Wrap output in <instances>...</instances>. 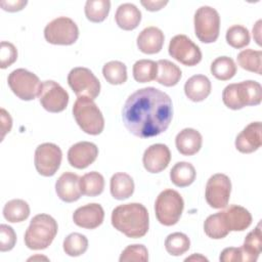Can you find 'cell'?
Masks as SVG:
<instances>
[{
  "label": "cell",
  "instance_id": "6da1fadb",
  "mask_svg": "<svg viewBox=\"0 0 262 262\" xmlns=\"http://www.w3.org/2000/svg\"><path fill=\"white\" fill-rule=\"evenodd\" d=\"M170 96L155 87L133 92L123 106L122 119L127 130L139 138L157 136L166 131L172 121Z\"/></svg>",
  "mask_w": 262,
  "mask_h": 262
},
{
  "label": "cell",
  "instance_id": "7a4b0ae2",
  "mask_svg": "<svg viewBox=\"0 0 262 262\" xmlns=\"http://www.w3.org/2000/svg\"><path fill=\"white\" fill-rule=\"evenodd\" d=\"M112 225L130 238L144 236L149 227L146 208L139 203H129L116 207L112 212Z\"/></svg>",
  "mask_w": 262,
  "mask_h": 262
},
{
  "label": "cell",
  "instance_id": "3957f363",
  "mask_svg": "<svg viewBox=\"0 0 262 262\" xmlns=\"http://www.w3.org/2000/svg\"><path fill=\"white\" fill-rule=\"evenodd\" d=\"M222 100L228 108L234 111L247 105H258L262 100V87L252 80L232 83L224 88Z\"/></svg>",
  "mask_w": 262,
  "mask_h": 262
},
{
  "label": "cell",
  "instance_id": "277c9868",
  "mask_svg": "<svg viewBox=\"0 0 262 262\" xmlns=\"http://www.w3.org/2000/svg\"><path fill=\"white\" fill-rule=\"evenodd\" d=\"M58 230L57 222L48 214L34 216L25 232V244L31 250H44L53 242Z\"/></svg>",
  "mask_w": 262,
  "mask_h": 262
},
{
  "label": "cell",
  "instance_id": "5b68a950",
  "mask_svg": "<svg viewBox=\"0 0 262 262\" xmlns=\"http://www.w3.org/2000/svg\"><path fill=\"white\" fill-rule=\"evenodd\" d=\"M73 115L77 124L85 133L98 135L103 131L104 119L93 99L78 97L73 105Z\"/></svg>",
  "mask_w": 262,
  "mask_h": 262
},
{
  "label": "cell",
  "instance_id": "8992f818",
  "mask_svg": "<svg viewBox=\"0 0 262 262\" xmlns=\"http://www.w3.org/2000/svg\"><path fill=\"white\" fill-rule=\"evenodd\" d=\"M184 202L180 193L174 189H165L157 196L155 213L158 221L165 226L176 224L183 212Z\"/></svg>",
  "mask_w": 262,
  "mask_h": 262
},
{
  "label": "cell",
  "instance_id": "52a82bcc",
  "mask_svg": "<svg viewBox=\"0 0 262 262\" xmlns=\"http://www.w3.org/2000/svg\"><path fill=\"white\" fill-rule=\"evenodd\" d=\"M194 33L203 43H213L219 37L220 16L218 11L211 6H201L196 9L193 18Z\"/></svg>",
  "mask_w": 262,
  "mask_h": 262
},
{
  "label": "cell",
  "instance_id": "ba28073f",
  "mask_svg": "<svg viewBox=\"0 0 262 262\" xmlns=\"http://www.w3.org/2000/svg\"><path fill=\"white\" fill-rule=\"evenodd\" d=\"M8 86L11 91L21 100H33L39 95L42 83L37 75L25 70L16 69L7 78Z\"/></svg>",
  "mask_w": 262,
  "mask_h": 262
},
{
  "label": "cell",
  "instance_id": "9c48e42d",
  "mask_svg": "<svg viewBox=\"0 0 262 262\" xmlns=\"http://www.w3.org/2000/svg\"><path fill=\"white\" fill-rule=\"evenodd\" d=\"M44 37L50 44L72 45L78 40L79 29L72 18L59 16L46 25Z\"/></svg>",
  "mask_w": 262,
  "mask_h": 262
},
{
  "label": "cell",
  "instance_id": "30bf717a",
  "mask_svg": "<svg viewBox=\"0 0 262 262\" xmlns=\"http://www.w3.org/2000/svg\"><path fill=\"white\" fill-rule=\"evenodd\" d=\"M68 84L78 97L95 99L100 92V82L87 68L77 67L70 71Z\"/></svg>",
  "mask_w": 262,
  "mask_h": 262
},
{
  "label": "cell",
  "instance_id": "8fae6325",
  "mask_svg": "<svg viewBox=\"0 0 262 262\" xmlns=\"http://www.w3.org/2000/svg\"><path fill=\"white\" fill-rule=\"evenodd\" d=\"M61 159L62 152L58 145L51 142L39 144L34 156L35 168L42 176H53L60 167Z\"/></svg>",
  "mask_w": 262,
  "mask_h": 262
},
{
  "label": "cell",
  "instance_id": "7c38bea8",
  "mask_svg": "<svg viewBox=\"0 0 262 262\" xmlns=\"http://www.w3.org/2000/svg\"><path fill=\"white\" fill-rule=\"evenodd\" d=\"M231 192V181L222 173L212 175L206 184L205 198L213 209H222L228 205Z\"/></svg>",
  "mask_w": 262,
  "mask_h": 262
},
{
  "label": "cell",
  "instance_id": "4fadbf2b",
  "mask_svg": "<svg viewBox=\"0 0 262 262\" xmlns=\"http://www.w3.org/2000/svg\"><path fill=\"white\" fill-rule=\"evenodd\" d=\"M168 51L171 57L187 67H193L202 60L200 47L185 35L174 36L170 40Z\"/></svg>",
  "mask_w": 262,
  "mask_h": 262
},
{
  "label": "cell",
  "instance_id": "5bb4252c",
  "mask_svg": "<svg viewBox=\"0 0 262 262\" xmlns=\"http://www.w3.org/2000/svg\"><path fill=\"white\" fill-rule=\"evenodd\" d=\"M38 97L43 108L49 113H60L66 110L69 103L68 92L52 80L42 83Z\"/></svg>",
  "mask_w": 262,
  "mask_h": 262
},
{
  "label": "cell",
  "instance_id": "9a60e30c",
  "mask_svg": "<svg viewBox=\"0 0 262 262\" xmlns=\"http://www.w3.org/2000/svg\"><path fill=\"white\" fill-rule=\"evenodd\" d=\"M171 161L169 147L163 143H156L148 146L143 154L142 163L149 173H160L165 170Z\"/></svg>",
  "mask_w": 262,
  "mask_h": 262
},
{
  "label": "cell",
  "instance_id": "2e32d148",
  "mask_svg": "<svg viewBox=\"0 0 262 262\" xmlns=\"http://www.w3.org/2000/svg\"><path fill=\"white\" fill-rule=\"evenodd\" d=\"M98 156V147L89 141H80L68 150L69 164L76 169H85L90 166Z\"/></svg>",
  "mask_w": 262,
  "mask_h": 262
},
{
  "label": "cell",
  "instance_id": "e0dca14e",
  "mask_svg": "<svg viewBox=\"0 0 262 262\" xmlns=\"http://www.w3.org/2000/svg\"><path fill=\"white\" fill-rule=\"evenodd\" d=\"M104 219V211L97 203L79 207L73 214L74 223L85 229H94L101 225Z\"/></svg>",
  "mask_w": 262,
  "mask_h": 262
},
{
  "label": "cell",
  "instance_id": "ac0fdd59",
  "mask_svg": "<svg viewBox=\"0 0 262 262\" xmlns=\"http://www.w3.org/2000/svg\"><path fill=\"white\" fill-rule=\"evenodd\" d=\"M55 191L57 196L66 203L78 201L82 194L80 177L72 172L62 173L55 182Z\"/></svg>",
  "mask_w": 262,
  "mask_h": 262
},
{
  "label": "cell",
  "instance_id": "d6986e66",
  "mask_svg": "<svg viewBox=\"0 0 262 262\" xmlns=\"http://www.w3.org/2000/svg\"><path fill=\"white\" fill-rule=\"evenodd\" d=\"M261 122H252L235 138V147L243 154L256 151L262 144Z\"/></svg>",
  "mask_w": 262,
  "mask_h": 262
},
{
  "label": "cell",
  "instance_id": "ffe728a7",
  "mask_svg": "<svg viewBox=\"0 0 262 262\" xmlns=\"http://www.w3.org/2000/svg\"><path fill=\"white\" fill-rule=\"evenodd\" d=\"M165 36L162 30L157 27L143 29L137 37V47L145 54H155L162 50Z\"/></svg>",
  "mask_w": 262,
  "mask_h": 262
},
{
  "label": "cell",
  "instance_id": "44dd1931",
  "mask_svg": "<svg viewBox=\"0 0 262 262\" xmlns=\"http://www.w3.org/2000/svg\"><path fill=\"white\" fill-rule=\"evenodd\" d=\"M223 213L226 227L229 231H243L252 223L251 213L244 207L238 205H230Z\"/></svg>",
  "mask_w": 262,
  "mask_h": 262
},
{
  "label": "cell",
  "instance_id": "7402d4cb",
  "mask_svg": "<svg viewBox=\"0 0 262 262\" xmlns=\"http://www.w3.org/2000/svg\"><path fill=\"white\" fill-rule=\"evenodd\" d=\"M203 137L201 133L192 128L182 129L175 138L177 150L183 156H193L202 147Z\"/></svg>",
  "mask_w": 262,
  "mask_h": 262
},
{
  "label": "cell",
  "instance_id": "603a6c76",
  "mask_svg": "<svg viewBox=\"0 0 262 262\" xmlns=\"http://www.w3.org/2000/svg\"><path fill=\"white\" fill-rule=\"evenodd\" d=\"M211 82L205 75L191 76L184 84V93L194 102L205 100L211 93Z\"/></svg>",
  "mask_w": 262,
  "mask_h": 262
},
{
  "label": "cell",
  "instance_id": "cb8c5ba5",
  "mask_svg": "<svg viewBox=\"0 0 262 262\" xmlns=\"http://www.w3.org/2000/svg\"><path fill=\"white\" fill-rule=\"evenodd\" d=\"M115 19L119 28L132 31L138 27L141 20V12L134 4L123 3L117 8Z\"/></svg>",
  "mask_w": 262,
  "mask_h": 262
},
{
  "label": "cell",
  "instance_id": "d4e9b609",
  "mask_svg": "<svg viewBox=\"0 0 262 262\" xmlns=\"http://www.w3.org/2000/svg\"><path fill=\"white\" fill-rule=\"evenodd\" d=\"M111 194L114 199L123 201L130 198L134 192V181L132 177L124 172L116 173L110 182Z\"/></svg>",
  "mask_w": 262,
  "mask_h": 262
},
{
  "label": "cell",
  "instance_id": "484cf974",
  "mask_svg": "<svg viewBox=\"0 0 262 262\" xmlns=\"http://www.w3.org/2000/svg\"><path fill=\"white\" fill-rule=\"evenodd\" d=\"M241 249L243 253V261L255 262L258 259L262 250V233L260 222L255 229L247 234Z\"/></svg>",
  "mask_w": 262,
  "mask_h": 262
},
{
  "label": "cell",
  "instance_id": "4316f807",
  "mask_svg": "<svg viewBox=\"0 0 262 262\" xmlns=\"http://www.w3.org/2000/svg\"><path fill=\"white\" fill-rule=\"evenodd\" d=\"M158 72L156 80L166 87L175 86L181 79V70L178 66L168 59H160L157 61Z\"/></svg>",
  "mask_w": 262,
  "mask_h": 262
},
{
  "label": "cell",
  "instance_id": "83f0119b",
  "mask_svg": "<svg viewBox=\"0 0 262 262\" xmlns=\"http://www.w3.org/2000/svg\"><path fill=\"white\" fill-rule=\"evenodd\" d=\"M195 176V169L188 162H178L170 171V179L172 183L178 187H186L190 185L194 181Z\"/></svg>",
  "mask_w": 262,
  "mask_h": 262
},
{
  "label": "cell",
  "instance_id": "f1b7e54d",
  "mask_svg": "<svg viewBox=\"0 0 262 262\" xmlns=\"http://www.w3.org/2000/svg\"><path fill=\"white\" fill-rule=\"evenodd\" d=\"M30 215L29 204L20 199H14L8 201L3 208L4 218L11 223H17L25 221Z\"/></svg>",
  "mask_w": 262,
  "mask_h": 262
},
{
  "label": "cell",
  "instance_id": "f546056e",
  "mask_svg": "<svg viewBox=\"0 0 262 262\" xmlns=\"http://www.w3.org/2000/svg\"><path fill=\"white\" fill-rule=\"evenodd\" d=\"M80 188L82 194L84 195H99L102 193L104 188V178L100 173L96 171L86 173L80 177Z\"/></svg>",
  "mask_w": 262,
  "mask_h": 262
},
{
  "label": "cell",
  "instance_id": "4dcf8cb0",
  "mask_svg": "<svg viewBox=\"0 0 262 262\" xmlns=\"http://www.w3.org/2000/svg\"><path fill=\"white\" fill-rule=\"evenodd\" d=\"M204 230L205 233L213 239L223 238L229 233L223 218L222 211L207 217L204 222Z\"/></svg>",
  "mask_w": 262,
  "mask_h": 262
},
{
  "label": "cell",
  "instance_id": "1f68e13d",
  "mask_svg": "<svg viewBox=\"0 0 262 262\" xmlns=\"http://www.w3.org/2000/svg\"><path fill=\"white\" fill-rule=\"evenodd\" d=\"M235 73V62L228 56H219L211 63V74L220 81L230 80L234 77Z\"/></svg>",
  "mask_w": 262,
  "mask_h": 262
},
{
  "label": "cell",
  "instance_id": "d6a6232c",
  "mask_svg": "<svg viewBox=\"0 0 262 262\" xmlns=\"http://www.w3.org/2000/svg\"><path fill=\"white\" fill-rule=\"evenodd\" d=\"M158 72L157 62L150 59H139L133 64V78L138 83H147L156 80Z\"/></svg>",
  "mask_w": 262,
  "mask_h": 262
},
{
  "label": "cell",
  "instance_id": "836d02e7",
  "mask_svg": "<svg viewBox=\"0 0 262 262\" xmlns=\"http://www.w3.org/2000/svg\"><path fill=\"white\" fill-rule=\"evenodd\" d=\"M102 75L112 85H121L127 81V67L119 60L106 62L102 68Z\"/></svg>",
  "mask_w": 262,
  "mask_h": 262
},
{
  "label": "cell",
  "instance_id": "e575fe53",
  "mask_svg": "<svg viewBox=\"0 0 262 262\" xmlns=\"http://www.w3.org/2000/svg\"><path fill=\"white\" fill-rule=\"evenodd\" d=\"M111 2L108 0H87L85 3V15L92 23H101L108 15Z\"/></svg>",
  "mask_w": 262,
  "mask_h": 262
},
{
  "label": "cell",
  "instance_id": "d590c367",
  "mask_svg": "<svg viewBox=\"0 0 262 262\" xmlns=\"http://www.w3.org/2000/svg\"><path fill=\"white\" fill-rule=\"evenodd\" d=\"M63 251L67 255L71 257H78L83 255L88 249L87 237L79 232L70 233L63 239Z\"/></svg>",
  "mask_w": 262,
  "mask_h": 262
},
{
  "label": "cell",
  "instance_id": "8d00e7d4",
  "mask_svg": "<svg viewBox=\"0 0 262 262\" xmlns=\"http://www.w3.org/2000/svg\"><path fill=\"white\" fill-rule=\"evenodd\" d=\"M261 50L245 49L237 54V63L246 71L261 75Z\"/></svg>",
  "mask_w": 262,
  "mask_h": 262
},
{
  "label": "cell",
  "instance_id": "74e56055",
  "mask_svg": "<svg viewBox=\"0 0 262 262\" xmlns=\"http://www.w3.org/2000/svg\"><path fill=\"white\" fill-rule=\"evenodd\" d=\"M190 248L188 236L182 232L170 233L165 239V249L172 256H181Z\"/></svg>",
  "mask_w": 262,
  "mask_h": 262
},
{
  "label": "cell",
  "instance_id": "f35d334b",
  "mask_svg": "<svg viewBox=\"0 0 262 262\" xmlns=\"http://www.w3.org/2000/svg\"><path fill=\"white\" fill-rule=\"evenodd\" d=\"M226 42L235 49H241L246 47L250 43V33L249 30L241 25H234L227 29L226 31Z\"/></svg>",
  "mask_w": 262,
  "mask_h": 262
},
{
  "label": "cell",
  "instance_id": "ab89813d",
  "mask_svg": "<svg viewBox=\"0 0 262 262\" xmlns=\"http://www.w3.org/2000/svg\"><path fill=\"white\" fill-rule=\"evenodd\" d=\"M148 260V252L144 245H129L127 246L119 258L120 262H129V261H141L146 262Z\"/></svg>",
  "mask_w": 262,
  "mask_h": 262
},
{
  "label": "cell",
  "instance_id": "60d3db41",
  "mask_svg": "<svg viewBox=\"0 0 262 262\" xmlns=\"http://www.w3.org/2000/svg\"><path fill=\"white\" fill-rule=\"evenodd\" d=\"M16 243V234L13 228L6 224L0 225V251L7 252L13 249Z\"/></svg>",
  "mask_w": 262,
  "mask_h": 262
},
{
  "label": "cell",
  "instance_id": "b9f144b4",
  "mask_svg": "<svg viewBox=\"0 0 262 262\" xmlns=\"http://www.w3.org/2000/svg\"><path fill=\"white\" fill-rule=\"evenodd\" d=\"M0 57H1V69H6L10 67L17 59V50L15 46L6 41L1 42L0 48Z\"/></svg>",
  "mask_w": 262,
  "mask_h": 262
},
{
  "label": "cell",
  "instance_id": "7bdbcfd3",
  "mask_svg": "<svg viewBox=\"0 0 262 262\" xmlns=\"http://www.w3.org/2000/svg\"><path fill=\"white\" fill-rule=\"evenodd\" d=\"M221 262H238L243 261V253L241 248H225L219 257Z\"/></svg>",
  "mask_w": 262,
  "mask_h": 262
},
{
  "label": "cell",
  "instance_id": "ee69618b",
  "mask_svg": "<svg viewBox=\"0 0 262 262\" xmlns=\"http://www.w3.org/2000/svg\"><path fill=\"white\" fill-rule=\"evenodd\" d=\"M27 1L25 0H12V1H6V0H2L0 2V6L2 7L3 10L5 11H9V12H15V11H19L21 10L26 5H27Z\"/></svg>",
  "mask_w": 262,
  "mask_h": 262
},
{
  "label": "cell",
  "instance_id": "f6af8a7d",
  "mask_svg": "<svg viewBox=\"0 0 262 262\" xmlns=\"http://www.w3.org/2000/svg\"><path fill=\"white\" fill-rule=\"evenodd\" d=\"M1 140H3L6 133L11 130L12 127V120L9 115L4 108H1Z\"/></svg>",
  "mask_w": 262,
  "mask_h": 262
},
{
  "label": "cell",
  "instance_id": "bcb514c9",
  "mask_svg": "<svg viewBox=\"0 0 262 262\" xmlns=\"http://www.w3.org/2000/svg\"><path fill=\"white\" fill-rule=\"evenodd\" d=\"M141 5L148 11H158L168 4V1L163 0H141Z\"/></svg>",
  "mask_w": 262,
  "mask_h": 262
},
{
  "label": "cell",
  "instance_id": "7dc6e473",
  "mask_svg": "<svg viewBox=\"0 0 262 262\" xmlns=\"http://www.w3.org/2000/svg\"><path fill=\"white\" fill-rule=\"evenodd\" d=\"M261 29V20L259 19L257 23H256V26L253 28V36L257 42L258 45H261V42H260V30Z\"/></svg>",
  "mask_w": 262,
  "mask_h": 262
},
{
  "label": "cell",
  "instance_id": "c3c4849f",
  "mask_svg": "<svg viewBox=\"0 0 262 262\" xmlns=\"http://www.w3.org/2000/svg\"><path fill=\"white\" fill-rule=\"evenodd\" d=\"M184 261H208V259L204 256H202L201 254H193L190 257L185 258Z\"/></svg>",
  "mask_w": 262,
  "mask_h": 262
}]
</instances>
